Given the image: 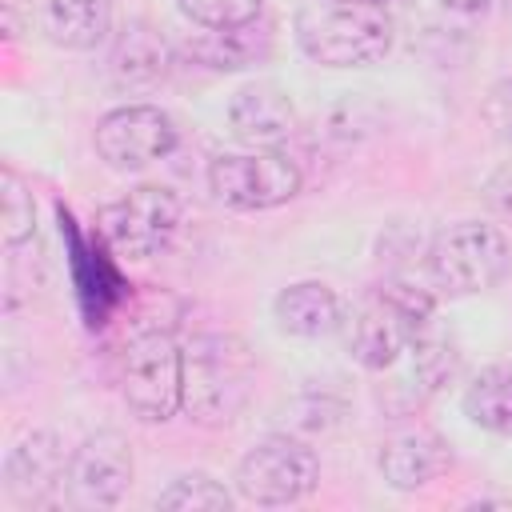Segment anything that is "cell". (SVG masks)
<instances>
[{"mask_svg":"<svg viewBox=\"0 0 512 512\" xmlns=\"http://www.w3.org/2000/svg\"><path fill=\"white\" fill-rule=\"evenodd\" d=\"M256 388V356L232 332H204L184 348V396L180 412L192 424H232Z\"/></svg>","mask_w":512,"mask_h":512,"instance_id":"cell-1","label":"cell"},{"mask_svg":"<svg viewBox=\"0 0 512 512\" xmlns=\"http://www.w3.org/2000/svg\"><path fill=\"white\" fill-rule=\"evenodd\" d=\"M292 40L324 68H368L392 52V20L372 4L304 0L292 16Z\"/></svg>","mask_w":512,"mask_h":512,"instance_id":"cell-2","label":"cell"},{"mask_svg":"<svg viewBox=\"0 0 512 512\" xmlns=\"http://www.w3.org/2000/svg\"><path fill=\"white\" fill-rule=\"evenodd\" d=\"M436 292L424 284H412L404 276H392L376 284L360 308L348 320V352L360 368L384 372L400 360V352L412 348L416 332L432 320Z\"/></svg>","mask_w":512,"mask_h":512,"instance_id":"cell-3","label":"cell"},{"mask_svg":"<svg viewBox=\"0 0 512 512\" xmlns=\"http://www.w3.org/2000/svg\"><path fill=\"white\" fill-rule=\"evenodd\" d=\"M424 268H428L432 292L452 296V300L480 296V292L496 288L508 276L512 248H508V236L496 224L456 220V224H448L432 236Z\"/></svg>","mask_w":512,"mask_h":512,"instance_id":"cell-4","label":"cell"},{"mask_svg":"<svg viewBox=\"0 0 512 512\" xmlns=\"http://www.w3.org/2000/svg\"><path fill=\"white\" fill-rule=\"evenodd\" d=\"M120 396L140 424H168L184 396V348L172 332H136L120 356Z\"/></svg>","mask_w":512,"mask_h":512,"instance_id":"cell-5","label":"cell"},{"mask_svg":"<svg viewBox=\"0 0 512 512\" xmlns=\"http://www.w3.org/2000/svg\"><path fill=\"white\" fill-rule=\"evenodd\" d=\"M236 496L260 508H284L316 492L320 484V460L316 452L288 432L260 436L236 464Z\"/></svg>","mask_w":512,"mask_h":512,"instance_id":"cell-6","label":"cell"},{"mask_svg":"<svg viewBox=\"0 0 512 512\" xmlns=\"http://www.w3.org/2000/svg\"><path fill=\"white\" fill-rule=\"evenodd\" d=\"M304 184L300 164L280 148L220 152L208 164L212 196L232 212H268L288 204Z\"/></svg>","mask_w":512,"mask_h":512,"instance_id":"cell-7","label":"cell"},{"mask_svg":"<svg viewBox=\"0 0 512 512\" xmlns=\"http://www.w3.org/2000/svg\"><path fill=\"white\" fill-rule=\"evenodd\" d=\"M180 228V200L160 184L128 188L120 200L104 204L96 216V236L116 260L160 256Z\"/></svg>","mask_w":512,"mask_h":512,"instance_id":"cell-8","label":"cell"},{"mask_svg":"<svg viewBox=\"0 0 512 512\" xmlns=\"http://www.w3.org/2000/svg\"><path fill=\"white\" fill-rule=\"evenodd\" d=\"M180 144L176 120L160 104H120L96 120L92 148L116 172H140Z\"/></svg>","mask_w":512,"mask_h":512,"instance_id":"cell-9","label":"cell"},{"mask_svg":"<svg viewBox=\"0 0 512 512\" xmlns=\"http://www.w3.org/2000/svg\"><path fill=\"white\" fill-rule=\"evenodd\" d=\"M132 444L116 428H100L72 448L64 496L76 508H116L132 484Z\"/></svg>","mask_w":512,"mask_h":512,"instance_id":"cell-10","label":"cell"},{"mask_svg":"<svg viewBox=\"0 0 512 512\" xmlns=\"http://www.w3.org/2000/svg\"><path fill=\"white\" fill-rule=\"evenodd\" d=\"M68 460H72V452L64 448V440L56 432H48V428L24 432L4 456V472H0L4 492L20 508H44L64 492Z\"/></svg>","mask_w":512,"mask_h":512,"instance_id":"cell-11","label":"cell"},{"mask_svg":"<svg viewBox=\"0 0 512 512\" xmlns=\"http://www.w3.org/2000/svg\"><path fill=\"white\" fill-rule=\"evenodd\" d=\"M228 128L248 148H280L296 132V104L272 80H248L228 100Z\"/></svg>","mask_w":512,"mask_h":512,"instance_id":"cell-12","label":"cell"},{"mask_svg":"<svg viewBox=\"0 0 512 512\" xmlns=\"http://www.w3.org/2000/svg\"><path fill=\"white\" fill-rule=\"evenodd\" d=\"M448 464H452V448L432 428L392 432L380 444V456H376V468H380L384 484L396 488V492H416V488L432 484L436 476L448 472Z\"/></svg>","mask_w":512,"mask_h":512,"instance_id":"cell-13","label":"cell"},{"mask_svg":"<svg viewBox=\"0 0 512 512\" xmlns=\"http://www.w3.org/2000/svg\"><path fill=\"white\" fill-rule=\"evenodd\" d=\"M36 24L48 44L64 52H92L112 36L108 0H40Z\"/></svg>","mask_w":512,"mask_h":512,"instance_id":"cell-14","label":"cell"},{"mask_svg":"<svg viewBox=\"0 0 512 512\" xmlns=\"http://www.w3.org/2000/svg\"><path fill=\"white\" fill-rule=\"evenodd\" d=\"M272 320L280 332L300 340H320L340 328V296L324 280H296L276 292Z\"/></svg>","mask_w":512,"mask_h":512,"instance_id":"cell-15","label":"cell"},{"mask_svg":"<svg viewBox=\"0 0 512 512\" xmlns=\"http://www.w3.org/2000/svg\"><path fill=\"white\" fill-rule=\"evenodd\" d=\"M188 52L196 64H204L212 72H244L272 56V24L260 16L240 28H204L188 44Z\"/></svg>","mask_w":512,"mask_h":512,"instance_id":"cell-16","label":"cell"},{"mask_svg":"<svg viewBox=\"0 0 512 512\" xmlns=\"http://www.w3.org/2000/svg\"><path fill=\"white\" fill-rule=\"evenodd\" d=\"M168 64H172V52H168L164 36L156 28H148L144 20H132L116 32L108 72L120 88H152L156 80H164Z\"/></svg>","mask_w":512,"mask_h":512,"instance_id":"cell-17","label":"cell"},{"mask_svg":"<svg viewBox=\"0 0 512 512\" xmlns=\"http://www.w3.org/2000/svg\"><path fill=\"white\" fill-rule=\"evenodd\" d=\"M464 416L492 432V436H504L512 440V364H484L468 388H464Z\"/></svg>","mask_w":512,"mask_h":512,"instance_id":"cell-18","label":"cell"},{"mask_svg":"<svg viewBox=\"0 0 512 512\" xmlns=\"http://www.w3.org/2000/svg\"><path fill=\"white\" fill-rule=\"evenodd\" d=\"M412 360H416V380L424 392H444L460 376V348L432 328V320L416 332L412 340Z\"/></svg>","mask_w":512,"mask_h":512,"instance_id":"cell-19","label":"cell"},{"mask_svg":"<svg viewBox=\"0 0 512 512\" xmlns=\"http://www.w3.org/2000/svg\"><path fill=\"white\" fill-rule=\"evenodd\" d=\"M0 236H4L8 248H20V244H28L36 236V200H32V188L8 164L0 172Z\"/></svg>","mask_w":512,"mask_h":512,"instance_id":"cell-20","label":"cell"},{"mask_svg":"<svg viewBox=\"0 0 512 512\" xmlns=\"http://www.w3.org/2000/svg\"><path fill=\"white\" fill-rule=\"evenodd\" d=\"M236 496L208 472H184L164 492H156V508H192V512H228Z\"/></svg>","mask_w":512,"mask_h":512,"instance_id":"cell-21","label":"cell"},{"mask_svg":"<svg viewBox=\"0 0 512 512\" xmlns=\"http://www.w3.org/2000/svg\"><path fill=\"white\" fill-rule=\"evenodd\" d=\"M196 28H240L264 16V0H176Z\"/></svg>","mask_w":512,"mask_h":512,"instance_id":"cell-22","label":"cell"},{"mask_svg":"<svg viewBox=\"0 0 512 512\" xmlns=\"http://www.w3.org/2000/svg\"><path fill=\"white\" fill-rule=\"evenodd\" d=\"M484 116H488V124L496 128V136L512 144V76H504V80L492 84L488 104H484Z\"/></svg>","mask_w":512,"mask_h":512,"instance_id":"cell-23","label":"cell"},{"mask_svg":"<svg viewBox=\"0 0 512 512\" xmlns=\"http://www.w3.org/2000/svg\"><path fill=\"white\" fill-rule=\"evenodd\" d=\"M484 200H488L496 212H508V216H512V164H504V168H496V172L488 176Z\"/></svg>","mask_w":512,"mask_h":512,"instance_id":"cell-24","label":"cell"},{"mask_svg":"<svg viewBox=\"0 0 512 512\" xmlns=\"http://www.w3.org/2000/svg\"><path fill=\"white\" fill-rule=\"evenodd\" d=\"M448 8H456V12H488L496 0H444Z\"/></svg>","mask_w":512,"mask_h":512,"instance_id":"cell-25","label":"cell"},{"mask_svg":"<svg viewBox=\"0 0 512 512\" xmlns=\"http://www.w3.org/2000/svg\"><path fill=\"white\" fill-rule=\"evenodd\" d=\"M352 4H372V8H384L388 0H352Z\"/></svg>","mask_w":512,"mask_h":512,"instance_id":"cell-26","label":"cell"},{"mask_svg":"<svg viewBox=\"0 0 512 512\" xmlns=\"http://www.w3.org/2000/svg\"><path fill=\"white\" fill-rule=\"evenodd\" d=\"M508 4H512V0H508Z\"/></svg>","mask_w":512,"mask_h":512,"instance_id":"cell-27","label":"cell"}]
</instances>
